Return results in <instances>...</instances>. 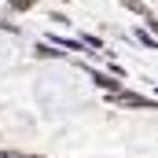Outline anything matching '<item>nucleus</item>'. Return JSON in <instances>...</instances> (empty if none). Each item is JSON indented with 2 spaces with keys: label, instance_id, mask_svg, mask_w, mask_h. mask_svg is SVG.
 Listing matches in <instances>:
<instances>
[{
  "label": "nucleus",
  "instance_id": "nucleus-1",
  "mask_svg": "<svg viewBox=\"0 0 158 158\" xmlns=\"http://www.w3.org/2000/svg\"><path fill=\"white\" fill-rule=\"evenodd\" d=\"M110 103H125V107H151L143 96H132V92H110Z\"/></svg>",
  "mask_w": 158,
  "mask_h": 158
},
{
  "label": "nucleus",
  "instance_id": "nucleus-2",
  "mask_svg": "<svg viewBox=\"0 0 158 158\" xmlns=\"http://www.w3.org/2000/svg\"><path fill=\"white\" fill-rule=\"evenodd\" d=\"M121 4H125L129 11H136V15H147V19H151V11H147V4H140V0H121Z\"/></svg>",
  "mask_w": 158,
  "mask_h": 158
},
{
  "label": "nucleus",
  "instance_id": "nucleus-3",
  "mask_svg": "<svg viewBox=\"0 0 158 158\" xmlns=\"http://www.w3.org/2000/svg\"><path fill=\"white\" fill-rule=\"evenodd\" d=\"M96 81L103 85V88H118V81H110V77H103V74H96Z\"/></svg>",
  "mask_w": 158,
  "mask_h": 158
},
{
  "label": "nucleus",
  "instance_id": "nucleus-4",
  "mask_svg": "<svg viewBox=\"0 0 158 158\" xmlns=\"http://www.w3.org/2000/svg\"><path fill=\"white\" fill-rule=\"evenodd\" d=\"M0 30H15V26H7V22H4V19H0Z\"/></svg>",
  "mask_w": 158,
  "mask_h": 158
},
{
  "label": "nucleus",
  "instance_id": "nucleus-5",
  "mask_svg": "<svg viewBox=\"0 0 158 158\" xmlns=\"http://www.w3.org/2000/svg\"><path fill=\"white\" fill-rule=\"evenodd\" d=\"M11 158H37V155H11Z\"/></svg>",
  "mask_w": 158,
  "mask_h": 158
},
{
  "label": "nucleus",
  "instance_id": "nucleus-6",
  "mask_svg": "<svg viewBox=\"0 0 158 158\" xmlns=\"http://www.w3.org/2000/svg\"><path fill=\"white\" fill-rule=\"evenodd\" d=\"M151 26H155V30H158V22H151Z\"/></svg>",
  "mask_w": 158,
  "mask_h": 158
}]
</instances>
